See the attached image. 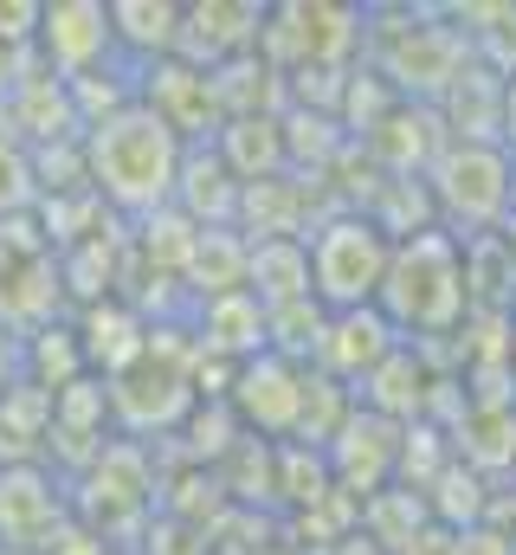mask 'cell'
<instances>
[{"instance_id": "6da1fadb", "label": "cell", "mask_w": 516, "mask_h": 555, "mask_svg": "<svg viewBox=\"0 0 516 555\" xmlns=\"http://www.w3.org/2000/svg\"><path fill=\"white\" fill-rule=\"evenodd\" d=\"M98 181L117 194V201H155L162 188H168V175H175V137H168V124L149 111V117H111L104 130H98Z\"/></svg>"}, {"instance_id": "7a4b0ae2", "label": "cell", "mask_w": 516, "mask_h": 555, "mask_svg": "<svg viewBox=\"0 0 516 555\" xmlns=\"http://www.w3.org/2000/svg\"><path fill=\"white\" fill-rule=\"evenodd\" d=\"M111 39V13L104 7H52L46 13V46L59 59V72H78L91 52H104Z\"/></svg>"}, {"instance_id": "3957f363", "label": "cell", "mask_w": 516, "mask_h": 555, "mask_svg": "<svg viewBox=\"0 0 516 555\" xmlns=\"http://www.w3.org/2000/svg\"><path fill=\"white\" fill-rule=\"evenodd\" d=\"M0 20H39V13H33V7H20V13H0ZM0 39H20V33H13V26H0Z\"/></svg>"}, {"instance_id": "277c9868", "label": "cell", "mask_w": 516, "mask_h": 555, "mask_svg": "<svg viewBox=\"0 0 516 555\" xmlns=\"http://www.w3.org/2000/svg\"><path fill=\"white\" fill-rule=\"evenodd\" d=\"M511 124H516V98H511Z\"/></svg>"}]
</instances>
